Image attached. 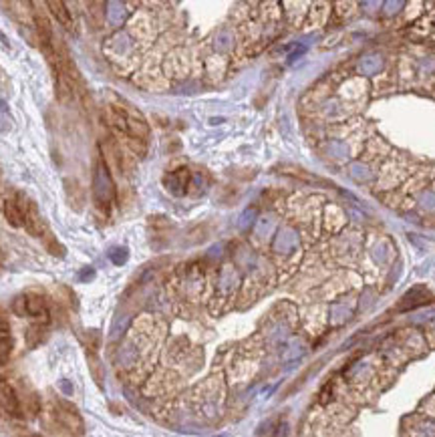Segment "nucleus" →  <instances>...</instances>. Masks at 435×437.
I'll list each match as a JSON object with an SVG mask.
<instances>
[{"mask_svg":"<svg viewBox=\"0 0 435 437\" xmlns=\"http://www.w3.org/2000/svg\"><path fill=\"white\" fill-rule=\"evenodd\" d=\"M55 431H63L65 437H83V421L79 411L69 403H57L50 411Z\"/></svg>","mask_w":435,"mask_h":437,"instance_id":"nucleus-1","label":"nucleus"},{"mask_svg":"<svg viewBox=\"0 0 435 437\" xmlns=\"http://www.w3.org/2000/svg\"><path fill=\"white\" fill-rule=\"evenodd\" d=\"M12 310L19 317H30V319H45L48 317V306H46V299L39 292H26L23 297L15 300Z\"/></svg>","mask_w":435,"mask_h":437,"instance_id":"nucleus-2","label":"nucleus"},{"mask_svg":"<svg viewBox=\"0 0 435 437\" xmlns=\"http://www.w3.org/2000/svg\"><path fill=\"white\" fill-rule=\"evenodd\" d=\"M113 194L115 189L111 176H109L107 167L99 161L93 171V198H95L97 206H109L113 200Z\"/></svg>","mask_w":435,"mask_h":437,"instance_id":"nucleus-3","label":"nucleus"},{"mask_svg":"<svg viewBox=\"0 0 435 437\" xmlns=\"http://www.w3.org/2000/svg\"><path fill=\"white\" fill-rule=\"evenodd\" d=\"M0 411L6 413L8 417H15V419H21L23 417V405H21V399L17 397L15 389L0 381Z\"/></svg>","mask_w":435,"mask_h":437,"instance_id":"nucleus-4","label":"nucleus"},{"mask_svg":"<svg viewBox=\"0 0 435 437\" xmlns=\"http://www.w3.org/2000/svg\"><path fill=\"white\" fill-rule=\"evenodd\" d=\"M4 216H6V220H8L10 226H15V228L24 226V212L23 207L19 206L17 200H6V204H4Z\"/></svg>","mask_w":435,"mask_h":437,"instance_id":"nucleus-5","label":"nucleus"},{"mask_svg":"<svg viewBox=\"0 0 435 437\" xmlns=\"http://www.w3.org/2000/svg\"><path fill=\"white\" fill-rule=\"evenodd\" d=\"M48 8H50V12L55 15V19L59 21V23L63 24L65 28H71L73 26V19H71V12L67 10V4L65 2H48Z\"/></svg>","mask_w":435,"mask_h":437,"instance_id":"nucleus-6","label":"nucleus"},{"mask_svg":"<svg viewBox=\"0 0 435 437\" xmlns=\"http://www.w3.org/2000/svg\"><path fill=\"white\" fill-rule=\"evenodd\" d=\"M10 326H8V322L4 321V319H0V346L2 348H8L10 346Z\"/></svg>","mask_w":435,"mask_h":437,"instance_id":"nucleus-7","label":"nucleus"},{"mask_svg":"<svg viewBox=\"0 0 435 437\" xmlns=\"http://www.w3.org/2000/svg\"><path fill=\"white\" fill-rule=\"evenodd\" d=\"M109 258L113 260L115 264H123V262L127 260V250H125V248H113V250L109 252Z\"/></svg>","mask_w":435,"mask_h":437,"instance_id":"nucleus-8","label":"nucleus"},{"mask_svg":"<svg viewBox=\"0 0 435 437\" xmlns=\"http://www.w3.org/2000/svg\"><path fill=\"white\" fill-rule=\"evenodd\" d=\"M91 277H95V272L93 270H89V272H85V275H81V280H89Z\"/></svg>","mask_w":435,"mask_h":437,"instance_id":"nucleus-9","label":"nucleus"},{"mask_svg":"<svg viewBox=\"0 0 435 437\" xmlns=\"http://www.w3.org/2000/svg\"><path fill=\"white\" fill-rule=\"evenodd\" d=\"M21 437H39V436H35V434H24V436H21Z\"/></svg>","mask_w":435,"mask_h":437,"instance_id":"nucleus-10","label":"nucleus"}]
</instances>
